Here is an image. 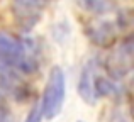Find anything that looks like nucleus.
<instances>
[{"label":"nucleus","instance_id":"nucleus-1","mask_svg":"<svg viewBox=\"0 0 134 122\" xmlns=\"http://www.w3.org/2000/svg\"><path fill=\"white\" fill-rule=\"evenodd\" d=\"M39 49L32 39L17 37L0 31V60L10 65L22 76L32 75L39 69Z\"/></svg>","mask_w":134,"mask_h":122},{"label":"nucleus","instance_id":"nucleus-2","mask_svg":"<svg viewBox=\"0 0 134 122\" xmlns=\"http://www.w3.org/2000/svg\"><path fill=\"white\" fill-rule=\"evenodd\" d=\"M66 97V80L65 73L59 66L51 68L48 75V82H46L43 98H41V109H43V115L46 119H54L59 115L65 103Z\"/></svg>","mask_w":134,"mask_h":122},{"label":"nucleus","instance_id":"nucleus-3","mask_svg":"<svg viewBox=\"0 0 134 122\" xmlns=\"http://www.w3.org/2000/svg\"><path fill=\"white\" fill-rule=\"evenodd\" d=\"M0 88L7 95L12 97L15 102H26L32 93L24 76L2 60H0Z\"/></svg>","mask_w":134,"mask_h":122},{"label":"nucleus","instance_id":"nucleus-4","mask_svg":"<svg viewBox=\"0 0 134 122\" xmlns=\"http://www.w3.org/2000/svg\"><path fill=\"white\" fill-rule=\"evenodd\" d=\"M51 0H12V12L15 22L24 32H29L43 15Z\"/></svg>","mask_w":134,"mask_h":122},{"label":"nucleus","instance_id":"nucleus-5","mask_svg":"<svg viewBox=\"0 0 134 122\" xmlns=\"http://www.w3.org/2000/svg\"><path fill=\"white\" fill-rule=\"evenodd\" d=\"M132 53H134V46H132V37L127 36L121 41V44L117 46V49L110 54V58L105 63V68L110 75V80H121L131 71L132 66Z\"/></svg>","mask_w":134,"mask_h":122},{"label":"nucleus","instance_id":"nucleus-6","mask_svg":"<svg viewBox=\"0 0 134 122\" xmlns=\"http://www.w3.org/2000/svg\"><path fill=\"white\" fill-rule=\"evenodd\" d=\"M104 68L102 66L100 58H90L88 61L85 63L82 73H80V80H78V93L83 100H85L88 105H95L98 102L95 98V80L100 75V69Z\"/></svg>","mask_w":134,"mask_h":122},{"label":"nucleus","instance_id":"nucleus-7","mask_svg":"<svg viewBox=\"0 0 134 122\" xmlns=\"http://www.w3.org/2000/svg\"><path fill=\"white\" fill-rule=\"evenodd\" d=\"M87 36L100 48H110L117 39V27L114 22H97L87 27Z\"/></svg>","mask_w":134,"mask_h":122},{"label":"nucleus","instance_id":"nucleus-8","mask_svg":"<svg viewBox=\"0 0 134 122\" xmlns=\"http://www.w3.org/2000/svg\"><path fill=\"white\" fill-rule=\"evenodd\" d=\"M76 2L83 10L93 14V15H104L115 9L112 0H76Z\"/></svg>","mask_w":134,"mask_h":122},{"label":"nucleus","instance_id":"nucleus-9","mask_svg":"<svg viewBox=\"0 0 134 122\" xmlns=\"http://www.w3.org/2000/svg\"><path fill=\"white\" fill-rule=\"evenodd\" d=\"M0 122H15L14 114L10 110L9 103H7L5 97L2 95V92H0Z\"/></svg>","mask_w":134,"mask_h":122},{"label":"nucleus","instance_id":"nucleus-10","mask_svg":"<svg viewBox=\"0 0 134 122\" xmlns=\"http://www.w3.org/2000/svg\"><path fill=\"white\" fill-rule=\"evenodd\" d=\"M43 109H41V102L39 100H36L34 102V105L31 107V110H29V114H27V117H26V120L24 122H41L43 120Z\"/></svg>","mask_w":134,"mask_h":122},{"label":"nucleus","instance_id":"nucleus-11","mask_svg":"<svg viewBox=\"0 0 134 122\" xmlns=\"http://www.w3.org/2000/svg\"><path fill=\"white\" fill-rule=\"evenodd\" d=\"M78 122H82V120H78Z\"/></svg>","mask_w":134,"mask_h":122}]
</instances>
